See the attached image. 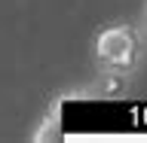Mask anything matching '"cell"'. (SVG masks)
Returning a JSON list of instances; mask_svg holds the SVG:
<instances>
[{
  "instance_id": "obj_1",
  "label": "cell",
  "mask_w": 147,
  "mask_h": 143,
  "mask_svg": "<svg viewBox=\"0 0 147 143\" xmlns=\"http://www.w3.org/2000/svg\"><path fill=\"white\" fill-rule=\"evenodd\" d=\"M92 58L104 79H129L135 76L144 58V34L132 21L101 25L92 40Z\"/></svg>"
},
{
  "instance_id": "obj_2",
  "label": "cell",
  "mask_w": 147,
  "mask_h": 143,
  "mask_svg": "<svg viewBox=\"0 0 147 143\" xmlns=\"http://www.w3.org/2000/svg\"><path fill=\"white\" fill-rule=\"evenodd\" d=\"M141 34L147 37V0H144V6H141Z\"/></svg>"
}]
</instances>
